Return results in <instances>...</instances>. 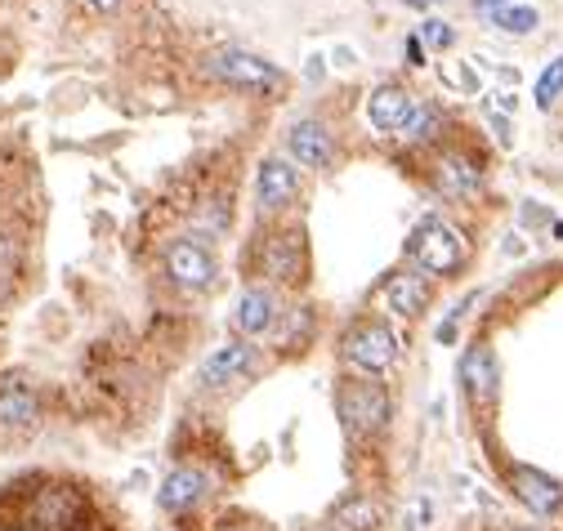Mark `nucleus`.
I'll use <instances>...</instances> for the list:
<instances>
[{"instance_id": "f257e3e1", "label": "nucleus", "mask_w": 563, "mask_h": 531, "mask_svg": "<svg viewBox=\"0 0 563 531\" xmlns=\"http://www.w3.org/2000/svg\"><path fill=\"white\" fill-rule=\"evenodd\" d=\"M336 407H340V420H345V429L354 433V438L381 433L390 424V415H394L390 389L385 384H375V379H349L340 389V398H336Z\"/></svg>"}, {"instance_id": "f03ea898", "label": "nucleus", "mask_w": 563, "mask_h": 531, "mask_svg": "<svg viewBox=\"0 0 563 531\" xmlns=\"http://www.w3.org/2000/svg\"><path fill=\"white\" fill-rule=\"evenodd\" d=\"M340 353H345V362H349L354 371H362V375H385V371L398 362L403 345H398V335L390 330V322H358V326L345 335Z\"/></svg>"}, {"instance_id": "7ed1b4c3", "label": "nucleus", "mask_w": 563, "mask_h": 531, "mask_svg": "<svg viewBox=\"0 0 563 531\" xmlns=\"http://www.w3.org/2000/svg\"><path fill=\"white\" fill-rule=\"evenodd\" d=\"M411 255L426 277H452L465 264V237L443 219H426L411 237Z\"/></svg>"}, {"instance_id": "20e7f679", "label": "nucleus", "mask_w": 563, "mask_h": 531, "mask_svg": "<svg viewBox=\"0 0 563 531\" xmlns=\"http://www.w3.org/2000/svg\"><path fill=\"white\" fill-rule=\"evenodd\" d=\"M27 527L32 531H81L85 527V500L68 482H50L27 500Z\"/></svg>"}, {"instance_id": "39448f33", "label": "nucleus", "mask_w": 563, "mask_h": 531, "mask_svg": "<svg viewBox=\"0 0 563 531\" xmlns=\"http://www.w3.org/2000/svg\"><path fill=\"white\" fill-rule=\"evenodd\" d=\"M166 277L179 291H206L215 281V255L193 237H175L166 246Z\"/></svg>"}, {"instance_id": "423d86ee", "label": "nucleus", "mask_w": 563, "mask_h": 531, "mask_svg": "<svg viewBox=\"0 0 563 531\" xmlns=\"http://www.w3.org/2000/svg\"><path fill=\"white\" fill-rule=\"evenodd\" d=\"M211 76H219L228 85H242V89H273L282 81L273 63H264L260 55H247V50H219V55H211Z\"/></svg>"}, {"instance_id": "0eeeda50", "label": "nucleus", "mask_w": 563, "mask_h": 531, "mask_svg": "<svg viewBox=\"0 0 563 531\" xmlns=\"http://www.w3.org/2000/svg\"><path fill=\"white\" fill-rule=\"evenodd\" d=\"M510 492H514V500H519V505H528L537 518H554L563 509V487L550 473H541L532 464L510 469Z\"/></svg>"}, {"instance_id": "6e6552de", "label": "nucleus", "mask_w": 563, "mask_h": 531, "mask_svg": "<svg viewBox=\"0 0 563 531\" xmlns=\"http://www.w3.org/2000/svg\"><path fill=\"white\" fill-rule=\"evenodd\" d=\"M460 384H465V394L475 407H488L496 402V384H501V362L488 345H475V349H465L460 358Z\"/></svg>"}, {"instance_id": "1a4fd4ad", "label": "nucleus", "mask_w": 563, "mask_h": 531, "mask_svg": "<svg viewBox=\"0 0 563 531\" xmlns=\"http://www.w3.org/2000/svg\"><path fill=\"white\" fill-rule=\"evenodd\" d=\"M260 273L268 281H300L304 277V241L300 232H277L264 241V251H260Z\"/></svg>"}, {"instance_id": "9d476101", "label": "nucleus", "mask_w": 563, "mask_h": 531, "mask_svg": "<svg viewBox=\"0 0 563 531\" xmlns=\"http://www.w3.org/2000/svg\"><path fill=\"white\" fill-rule=\"evenodd\" d=\"M206 492H211L206 469H197V464H179V469L166 473L161 492H157V505H161L166 514H188L193 505L206 500Z\"/></svg>"}, {"instance_id": "9b49d317", "label": "nucleus", "mask_w": 563, "mask_h": 531, "mask_svg": "<svg viewBox=\"0 0 563 531\" xmlns=\"http://www.w3.org/2000/svg\"><path fill=\"white\" fill-rule=\"evenodd\" d=\"M381 295H385V304H390L394 317L411 322V317H420V313L430 309V277L426 273H394L385 281Z\"/></svg>"}, {"instance_id": "f8f14e48", "label": "nucleus", "mask_w": 563, "mask_h": 531, "mask_svg": "<svg viewBox=\"0 0 563 531\" xmlns=\"http://www.w3.org/2000/svg\"><path fill=\"white\" fill-rule=\"evenodd\" d=\"M40 415L36 389L23 375H5L0 379V429H32Z\"/></svg>"}, {"instance_id": "ddd939ff", "label": "nucleus", "mask_w": 563, "mask_h": 531, "mask_svg": "<svg viewBox=\"0 0 563 531\" xmlns=\"http://www.w3.org/2000/svg\"><path fill=\"white\" fill-rule=\"evenodd\" d=\"M326 527H332V531H381L385 527V509H381V500H375V496L354 492L340 505H332Z\"/></svg>"}, {"instance_id": "4468645a", "label": "nucleus", "mask_w": 563, "mask_h": 531, "mask_svg": "<svg viewBox=\"0 0 563 531\" xmlns=\"http://www.w3.org/2000/svg\"><path fill=\"white\" fill-rule=\"evenodd\" d=\"M296 192H300V179H296L291 161L273 157V161H264V166H260L255 197H260V206H264V210H282V206H291V202H296Z\"/></svg>"}, {"instance_id": "2eb2a0df", "label": "nucleus", "mask_w": 563, "mask_h": 531, "mask_svg": "<svg viewBox=\"0 0 563 531\" xmlns=\"http://www.w3.org/2000/svg\"><path fill=\"white\" fill-rule=\"evenodd\" d=\"M251 366H255V345H251V340H242V345H219V349L202 362V384L219 389V384L242 379Z\"/></svg>"}, {"instance_id": "dca6fc26", "label": "nucleus", "mask_w": 563, "mask_h": 531, "mask_svg": "<svg viewBox=\"0 0 563 531\" xmlns=\"http://www.w3.org/2000/svg\"><path fill=\"white\" fill-rule=\"evenodd\" d=\"M411 94L403 89V85H381L367 99V117H371V125L381 130V134H390V130H407V121H411Z\"/></svg>"}, {"instance_id": "f3484780", "label": "nucleus", "mask_w": 563, "mask_h": 531, "mask_svg": "<svg viewBox=\"0 0 563 531\" xmlns=\"http://www.w3.org/2000/svg\"><path fill=\"white\" fill-rule=\"evenodd\" d=\"M232 326H238L247 340L273 330L277 326V300H273V291H264V286H251V291H242L238 309H232Z\"/></svg>"}, {"instance_id": "a211bd4d", "label": "nucleus", "mask_w": 563, "mask_h": 531, "mask_svg": "<svg viewBox=\"0 0 563 531\" xmlns=\"http://www.w3.org/2000/svg\"><path fill=\"white\" fill-rule=\"evenodd\" d=\"M291 157L309 170H326L332 166V134H326V125L318 121H296L291 130Z\"/></svg>"}, {"instance_id": "6ab92c4d", "label": "nucleus", "mask_w": 563, "mask_h": 531, "mask_svg": "<svg viewBox=\"0 0 563 531\" xmlns=\"http://www.w3.org/2000/svg\"><path fill=\"white\" fill-rule=\"evenodd\" d=\"M434 183H439L443 197L460 202V197H469V192L479 188V170L469 166V161H460V157H443L439 170H434Z\"/></svg>"}, {"instance_id": "aec40b11", "label": "nucleus", "mask_w": 563, "mask_h": 531, "mask_svg": "<svg viewBox=\"0 0 563 531\" xmlns=\"http://www.w3.org/2000/svg\"><path fill=\"white\" fill-rule=\"evenodd\" d=\"M537 23H541V19H537L532 5H505V10H492V27L510 32V36H528Z\"/></svg>"}, {"instance_id": "412c9836", "label": "nucleus", "mask_w": 563, "mask_h": 531, "mask_svg": "<svg viewBox=\"0 0 563 531\" xmlns=\"http://www.w3.org/2000/svg\"><path fill=\"white\" fill-rule=\"evenodd\" d=\"M559 94H563V55L537 76V89H532V99H537V108H550L554 99H559Z\"/></svg>"}, {"instance_id": "4be33fe9", "label": "nucleus", "mask_w": 563, "mask_h": 531, "mask_svg": "<svg viewBox=\"0 0 563 531\" xmlns=\"http://www.w3.org/2000/svg\"><path fill=\"white\" fill-rule=\"evenodd\" d=\"M14 291V246H10V237L0 232V304L10 300Z\"/></svg>"}, {"instance_id": "5701e85b", "label": "nucleus", "mask_w": 563, "mask_h": 531, "mask_svg": "<svg viewBox=\"0 0 563 531\" xmlns=\"http://www.w3.org/2000/svg\"><path fill=\"white\" fill-rule=\"evenodd\" d=\"M416 40L434 45V50H447V45H452V27H447V23H439V19H426V27H420V36H416Z\"/></svg>"}, {"instance_id": "b1692460", "label": "nucleus", "mask_w": 563, "mask_h": 531, "mask_svg": "<svg viewBox=\"0 0 563 531\" xmlns=\"http://www.w3.org/2000/svg\"><path fill=\"white\" fill-rule=\"evenodd\" d=\"M434 130H439V112H434V108L411 112V121H407V134H411V138H434Z\"/></svg>"}, {"instance_id": "393cba45", "label": "nucleus", "mask_w": 563, "mask_h": 531, "mask_svg": "<svg viewBox=\"0 0 563 531\" xmlns=\"http://www.w3.org/2000/svg\"><path fill=\"white\" fill-rule=\"evenodd\" d=\"M456 322H460V317L452 313V317H447V322H443V326L434 330V335H439V340H443V345H452V340H456Z\"/></svg>"}, {"instance_id": "a878e982", "label": "nucleus", "mask_w": 563, "mask_h": 531, "mask_svg": "<svg viewBox=\"0 0 563 531\" xmlns=\"http://www.w3.org/2000/svg\"><path fill=\"white\" fill-rule=\"evenodd\" d=\"M505 5H514V0H475V10H483V14H492V10H505Z\"/></svg>"}, {"instance_id": "bb28decb", "label": "nucleus", "mask_w": 563, "mask_h": 531, "mask_svg": "<svg viewBox=\"0 0 563 531\" xmlns=\"http://www.w3.org/2000/svg\"><path fill=\"white\" fill-rule=\"evenodd\" d=\"M407 59H411L416 68H420V63H426V55H420V40H411V45H407Z\"/></svg>"}, {"instance_id": "cd10ccee", "label": "nucleus", "mask_w": 563, "mask_h": 531, "mask_svg": "<svg viewBox=\"0 0 563 531\" xmlns=\"http://www.w3.org/2000/svg\"><path fill=\"white\" fill-rule=\"evenodd\" d=\"M94 5H99V10H112V5H117V0H94Z\"/></svg>"}, {"instance_id": "c85d7f7f", "label": "nucleus", "mask_w": 563, "mask_h": 531, "mask_svg": "<svg viewBox=\"0 0 563 531\" xmlns=\"http://www.w3.org/2000/svg\"><path fill=\"white\" fill-rule=\"evenodd\" d=\"M407 5H439V0H407Z\"/></svg>"}, {"instance_id": "c756f323", "label": "nucleus", "mask_w": 563, "mask_h": 531, "mask_svg": "<svg viewBox=\"0 0 563 531\" xmlns=\"http://www.w3.org/2000/svg\"><path fill=\"white\" fill-rule=\"evenodd\" d=\"M309 531H332V527H326V522H318V527H309Z\"/></svg>"}, {"instance_id": "7c9ffc66", "label": "nucleus", "mask_w": 563, "mask_h": 531, "mask_svg": "<svg viewBox=\"0 0 563 531\" xmlns=\"http://www.w3.org/2000/svg\"><path fill=\"white\" fill-rule=\"evenodd\" d=\"M5 531H32V527H5Z\"/></svg>"}, {"instance_id": "2f4dec72", "label": "nucleus", "mask_w": 563, "mask_h": 531, "mask_svg": "<svg viewBox=\"0 0 563 531\" xmlns=\"http://www.w3.org/2000/svg\"><path fill=\"white\" fill-rule=\"evenodd\" d=\"M519 531H537V527H519Z\"/></svg>"}]
</instances>
